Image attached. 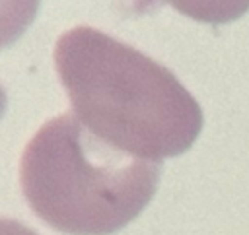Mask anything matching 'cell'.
<instances>
[{
	"mask_svg": "<svg viewBox=\"0 0 249 235\" xmlns=\"http://www.w3.org/2000/svg\"><path fill=\"white\" fill-rule=\"evenodd\" d=\"M54 68L82 124L138 159L181 155L202 128L198 101L171 70L101 29L64 31Z\"/></svg>",
	"mask_w": 249,
	"mask_h": 235,
	"instance_id": "1",
	"label": "cell"
},
{
	"mask_svg": "<svg viewBox=\"0 0 249 235\" xmlns=\"http://www.w3.org/2000/svg\"><path fill=\"white\" fill-rule=\"evenodd\" d=\"M161 163L124 153L62 113L27 142L19 161L21 192L47 225L66 235H109L152 200Z\"/></svg>",
	"mask_w": 249,
	"mask_h": 235,
	"instance_id": "2",
	"label": "cell"
}]
</instances>
